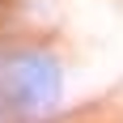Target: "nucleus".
<instances>
[{
    "instance_id": "f257e3e1",
    "label": "nucleus",
    "mask_w": 123,
    "mask_h": 123,
    "mask_svg": "<svg viewBox=\"0 0 123 123\" xmlns=\"http://www.w3.org/2000/svg\"><path fill=\"white\" fill-rule=\"evenodd\" d=\"M0 98L9 111H21V115L47 111L60 98V64L38 51L0 60Z\"/></svg>"
}]
</instances>
